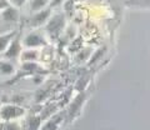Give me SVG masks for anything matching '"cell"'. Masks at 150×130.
I'll return each instance as SVG.
<instances>
[{"label":"cell","instance_id":"1","mask_svg":"<svg viewBox=\"0 0 150 130\" xmlns=\"http://www.w3.org/2000/svg\"><path fill=\"white\" fill-rule=\"evenodd\" d=\"M24 113V110L21 108H18V106H14V105H6L4 106L0 111V114H1V117L4 119H11V118H16L19 115H21Z\"/></svg>","mask_w":150,"mask_h":130},{"label":"cell","instance_id":"2","mask_svg":"<svg viewBox=\"0 0 150 130\" xmlns=\"http://www.w3.org/2000/svg\"><path fill=\"white\" fill-rule=\"evenodd\" d=\"M21 52V46H20V43H19V39L16 38L15 40H13L10 45L6 48V52H5V58L8 59H13V58H16L19 54Z\"/></svg>","mask_w":150,"mask_h":130},{"label":"cell","instance_id":"3","mask_svg":"<svg viewBox=\"0 0 150 130\" xmlns=\"http://www.w3.org/2000/svg\"><path fill=\"white\" fill-rule=\"evenodd\" d=\"M63 25H64V16L63 15H55L49 20L46 28H48L49 31L54 32V31H58V30L62 29Z\"/></svg>","mask_w":150,"mask_h":130},{"label":"cell","instance_id":"4","mask_svg":"<svg viewBox=\"0 0 150 130\" xmlns=\"http://www.w3.org/2000/svg\"><path fill=\"white\" fill-rule=\"evenodd\" d=\"M24 44L26 46H40V45H44L45 41L39 34H29L24 39Z\"/></svg>","mask_w":150,"mask_h":130},{"label":"cell","instance_id":"5","mask_svg":"<svg viewBox=\"0 0 150 130\" xmlns=\"http://www.w3.org/2000/svg\"><path fill=\"white\" fill-rule=\"evenodd\" d=\"M1 18L5 21H15L18 19V11L15 8L8 6L4 9V11L1 13Z\"/></svg>","mask_w":150,"mask_h":130},{"label":"cell","instance_id":"6","mask_svg":"<svg viewBox=\"0 0 150 130\" xmlns=\"http://www.w3.org/2000/svg\"><path fill=\"white\" fill-rule=\"evenodd\" d=\"M16 35L15 31H11L9 32V34H5V35H1L0 36V52H4V50H6V48L10 44V41L13 40V38Z\"/></svg>","mask_w":150,"mask_h":130},{"label":"cell","instance_id":"7","mask_svg":"<svg viewBox=\"0 0 150 130\" xmlns=\"http://www.w3.org/2000/svg\"><path fill=\"white\" fill-rule=\"evenodd\" d=\"M50 15V9H45V10H41V11H38V14L34 16V21L35 25H39V24H43L44 21H46V19L49 18Z\"/></svg>","mask_w":150,"mask_h":130},{"label":"cell","instance_id":"8","mask_svg":"<svg viewBox=\"0 0 150 130\" xmlns=\"http://www.w3.org/2000/svg\"><path fill=\"white\" fill-rule=\"evenodd\" d=\"M13 73H14V66L10 63H5V61L0 63V74L9 75V74H13Z\"/></svg>","mask_w":150,"mask_h":130},{"label":"cell","instance_id":"9","mask_svg":"<svg viewBox=\"0 0 150 130\" xmlns=\"http://www.w3.org/2000/svg\"><path fill=\"white\" fill-rule=\"evenodd\" d=\"M46 4H48V0H33L30 4V8H31V10H34V11H39Z\"/></svg>","mask_w":150,"mask_h":130},{"label":"cell","instance_id":"10","mask_svg":"<svg viewBox=\"0 0 150 130\" xmlns=\"http://www.w3.org/2000/svg\"><path fill=\"white\" fill-rule=\"evenodd\" d=\"M36 57H38V53L35 52V50H29V52H25L24 54H23V59L24 60H34V59H36Z\"/></svg>","mask_w":150,"mask_h":130},{"label":"cell","instance_id":"11","mask_svg":"<svg viewBox=\"0 0 150 130\" xmlns=\"http://www.w3.org/2000/svg\"><path fill=\"white\" fill-rule=\"evenodd\" d=\"M23 68H24L25 70L33 71V70H35V69H36V65H35V64H33V63H30V61H28V63H25L24 65H23Z\"/></svg>","mask_w":150,"mask_h":130},{"label":"cell","instance_id":"12","mask_svg":"<svg viewBox=\"0 0 150 130\" xmlns=\"http://www.w3.org/2000/svg\"><path fill=\"white\" fill-rule=\"evenodd\" d=\"M25 1H26V0H11V3H13L15 6H21Z\"/></svg>","mask_w":150,"mask_h":130},{"label":"cell","instance_id":"13","mask_svg":"<svg viewBox=\"0 0 150 130\" xmlns=\"http://www.w3.org/2000/svg\"><path fill=\"white\" fill-rule=\"evenodd\" d=\"M6 130H19V129H18V125H15V124H9L8 126H6Z\"/></svg>","mask_w":150,"mask_h":130}]
</instances>
